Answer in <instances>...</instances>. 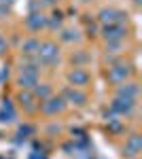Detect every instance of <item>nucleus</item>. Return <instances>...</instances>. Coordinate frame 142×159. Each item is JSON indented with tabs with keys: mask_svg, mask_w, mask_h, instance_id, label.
<instances>
[{
	"mask_svg": "<svg viewBox=\"0 0 142 159\" xmlns=\"http://www.w3.org/2000/svg\"><path fill=\"white\" fill-rule=\"evenodd\" d=\"M36 55H38L40 64H55V61L59 60V47L55 43H49V40L47 43H40Z\"/></svg>",
	"mask_w": 142,
	"mask_h": 159,
	"instance_id": "nucleus-1",
	"label": "nucleus"
},
{
	"mask_svg": "<svg viewBox=\"0 0 142 159\" xmlns=\"http://www.w3.org/2000/svg\"><path fill=\"white\" fill-rule=\"evenodd\" d=\"M64 108H66V100L62 98V96H57V98L49 96L47 100H43V106H40V110H43L45 115H57V112H62Z\"/></svg>",
	"mask_w": 142,
	"mask_h": 159,
	"instance_id": "nucleus-2",
	"label": "nucleus"
},
{
	"mask_svg": "<svg viewBox=\"0 0 142 159\" xmlns=\"http://www.w3.org/2000/svg\"><path fill=\"white\" fill-rule=\"evenodd\" d=\"M89 72L85 70L83 66H74L70 72H68V81H70V85L72 87H83V85H87L89 83Z\"/></svg>",
	"mask_w": 142,
	"mask_h": 159,
	"instance_id": "nucleus-3",
	"label": "nucleus"
},
{
	"mask_svg": "<svg viewBox=\"0 0 142 159\" xmlns=\"http://www.w3.org/2000/svg\"><path fill=\"white\" fill-rule=\"evenodd\" d=\"M134 108H136V100L134 98H121V96H117L112 100V110L119 112V115H131Z\"/></svg>",
	"mask_w": 142,
	"mask_h": 159,
	"instance_id": "nucleus-4",
	"label": "nucleus"
},
{
	"mask_svg": "<svg viewBox=\"0 0 142 159\" xmlns=\"http://www.w3.org/2000/svg\"><path fill=\"white\" fill-rule=\"evenodd\" d=\"M62 98L66 100V102H70V104H74V106H85L87 104V96H85L83 91H79L76 87H66Z\"/></svg>",
	"mask_w": 142,
	"mask_h": 159,
	"instance_id": "nucleus-5",
	"label": "nucleus"
},
{
	"mask_svg": "<svg viewBox=\"0 0 142 159\" xmlns=\"http://www.w3.org/2000/svg\"><path fill=\"white\" fill-rule=\"evenodd\" d=\"M130 66H123V64H119V66H112V68H108V81L110 83H123L127 76H130Z\"/></svg>",
	"mask_w": 142,
	"mask_h": 159,
	"instance_id": "nucleus-6",
	"label": "nucleus"
},
{
	"mask_svg": "<svg viewBox=\"0 0 142 159\" xmlns=\"http://www.w3.org/2000/svg\"><path fill=\"white\" fill-rule=\"evenodd\" d=\"M45 25H47V17H45L43 13H30V15L25 17V28L32 30V32H38V30L45 28Z\"/></svg>",
	"mask_w": 142,
	"mask_h": 159,
	"instance_id": "nucleus-7",
	"label": "nucleus"
},
{
	"mask_svg": "<svg viewBox=\"0 0 142 159\" xmlns=\"http://www.w3.org/2000/svg\"><path fill=\"white\" fill-rule=\"evenodd\" d=\"M100 21L104 25H108V24H119V21H123V13L121 11H115V9H102L100 11Z\"/></svg>",
	"mask_w": 142,
	"mask_h": 159,
	"instance_id": "nucleus-8",
	"label": "nucleus"
},
{
	"mask_svg": "<svg viewBox=\"0 0 142 159\" xmlns=\"http://www.w3.org/2000/svg\"><path fill=\"white\" fill-rule=\"evenodd\" d=\"M138 91H140V89H138V85H136V83H125V81H123V83H119V87H117V96H121V98H138Z\"/></svg>",
	"mask_w": 142,
	"mask_h": 159,
	"instance_id": "nucleus-9",
	"label": "nucleus"
},
{
	"mask_svg": "<svg viewBox=\"0 0 142 159\" xmlns=\"http://www.w3.org/2000/svg\"><path fill=\"white\" fill-rule=\"evenodd\" d=\"M102 32H104V38H106V40H121L123 34H125V30L117 24H108Z\"/></svg>",
	"mask_w": 142,
	"mask_h": 159,
	"instance_id": "nucleus-10",
	"label": "nucleus"
},
{
	"mask_svg": "<svg viewBox=\"0 0 142 159\" xmlns=\"http://www.w3.org/2000/svg\"><path fill=\"white\" fill-rule=\"evenodd\" d=\"M125 148H127V155H136V153L142 148V138L138 134L130 136V138H127V142H125Z\"/></svg>",
	"mask_w": 142,
	"mask_h": 159,
	"instance_id": "nucleus-11",
	"label": "nucleus"
},
{
	"mask_svg": "<svg viewBox=\"0 0 142 159\" xmlns=\"http://www.w3.org/2000/svg\"><path fill=\"white\" fill-rule=\"evenodd\" d=\"M17 83H19V87L21 89H34L36 83H38V76H34V74H21L19 79H17Z\"/></svg>",
	"mask_w": 142,
	"mask_h": 159,
	"instance_id": "nucleus-12",
	"label": "nucleus"
},
{
	"mask_svg": "<svg viewBox=\"0 0 142 159\" xmlns=\"http://www.w3.org/2000/svg\"><path fill=\"white\" fill-rule=\"evenodd\" d=\"M19 102H21V106H25L28 110H36V106L32 104V102H34V93H32L30 89H24V91L19 93Z\"/></svg>",
	"mask_w": 142,
	"mask_h": 159,
	"instance_id": "nucleus-13",
	"label": "nucleus"
},
{
	"mask_svg": "<svg viewBox=\"0 0 142 159\" xmlns=\"http://www.w3.org/2000/svg\"><path fill=\"white\" fill-rule=\"evenodd\" d=\"M38 45H40V43H38L36 38H28V40L21 43V53H24V55H34L36 51H38Z\"/></svg>",
	"mask_w": 142,
	"mask_h": 159,
	"instance_id": "nucleus-14",
	"label": "nucleus"
},
{
	"mask_svg": "<svg viewBox=\"0 0 142 159\" xmlns=\"http://www.w3.org/2000/svg\"><path fill=\"white\" fill-rule=\"evenodd\" d=\"M34 96H38L40 100H47L49 96H51V87L47 85V83H36V87H34Z\"/></svg>",
	"mask_w": 142,
	"mask_h": 159,
	"instance_id": "nucleus-15",
	"label": "nucleus"
},
{
	"mask_svg": "<svg viewBox=\"0 0 142 159\" xmlns=\"http://www.w3.org/2000/svg\"><path fill=\"white\" fill-rule=\"evenodd\" d=\"M38 64H34V61H24L21 64V68H19V72L21 74H34V76H38Z\"/></svg>",
	"mask_w": 142,
	"mask_h": 159,
	"instance_id": "nucleus-16",
	"label": "nucleus"
},
{
	"mask_svg": "<svg viewBox=\"0 0 142 159\" xmlns=\"http://www.w3.org/2000/svg\"><path fill=\"white\" fill-rule=\"evenodd\" d=\"M62 40H64V43L79 40V32H76V30H64V32H62Z\"/></svg>",
	"mask_w": 142,
	"mask_h": 159,
	"instance_id": "nucleus-17",
	"label": "nucleus"
},
{
	"mask_svg": "<svg viewBox=\"0 0 142 159\" xmlns=\"http://www.w3.org/2000/svg\"><path fill=\"white\" fill-rule=\"evenodd\" d=\"M47 24L51 25V28H59V25H62V17L57 15V19H51V21H47Z\"/></svg>",
	"mask_w": 142,
	"mask_h": 159,
	"instance_id": "nucleus-18",
	"label": "nucleus"
},
{
	"mask_svg": "<svg viewBox=\"0 0 142 159\" xmlns=\"http://www.w3.org/2000/svg\"><path fill=\"white\" fill-rule=\"evenodd\" d=\"M74 60H76V61H85V60H87V55H85V53H79L76 57L72 55V61H74Z\"/></svg>",
	"mask_w": 142,
	"mask_h": 159,
	"instance_id": "nucleus-19",
	"label": "nucleus"
},
{
	"mask_svg": "<svg viewBox=\"0 0 142 159\" xmlns=\"http://www.w3.org/2000/svg\"><path fill=\"white\" fill-rule=\"evenodd\" d=\"M4 51H7V43H4V38L0 36V55H2Z\"/></svg>",
	"mask_w": 142,
	"mask_h": 159,
	"instance_id": "nucleus-20",
	"label": "nucleus"
},
{
	"mask_svg": "<svg viewBox=\"0 0 142 159\" xmlns=\"http://www.w3.org/2000/svg\"><path fill=\"white\" fill-rule=\"evenodd\" d=\"M13 0H0V7H11Z\"/></svg>",
	"mask_w": 142,
	"mask_h": 159,
	"instance_id": "nucleus-21",
	"label": "nucleus"
},
{
	"mask_svg": "<svg viewBox=\"0 0 142 159\" xmlns=\"http://www.w3.org/2000/svg\"><path fill=\"white\" fill-rule=\"evenodd\" d=\"M47 4H55V2H59V0H45Z\"/></svg>",
	"mask_w": 142,
	"mask_h": 159,
	"instance_id": "nucleus-22",
	"label": "nucleus"
},
{
	"mask_svg": "<svg viewBox=\"0 0 142 159\" xmlns=\"http://www.w3.org/2000/svg\"><path fill=\"white\" fill-rule=\"evenodd\" d=\"M140 2H142V0H134V4H140Z\"/></svg>",
	"mask_w": 142,
	"mask_h": 159,
	"instance_id": "nucleus-23",
	"label": "nucleus"
}]
</instances>
